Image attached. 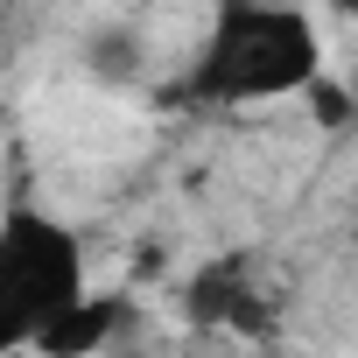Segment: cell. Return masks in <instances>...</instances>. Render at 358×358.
Masks as SVG:
<instances>
[{"instance_id":"5b68a950","label":"cell","mask_w":358,"mask_h":358,"mask_svg":"<svg viewBox=\"0 0 358 358\" xmlns=\"http://www.w3.org/2000/svg\"><path fill=\"white\" fill-rule=\"evenodd\" d=\"M232 302H253V295L239 288V267H218V274H204V281L190 288V309H197V316H225Z\"/></svg>"},{"instance_id":"6da1fadb","label":"cell","mask_w":358,"mask_h":358,"mask_svg":"<svg viewBox=\"0 0 358 358\" xmlns=\"http://www.w3.org/2000/svg\"><path fill=\"white\" fill-rule=\"evenodd\" d=\"M323 71V36L288 0H232L211 22V43L197 57V92L225 106H267L309 92Z\"/></svg>"},{"instance_id":"277c9868","label":"cell","mask_w":358,"mask_h":358,"mask_svg":"<svg viewBox=\"0 0 358 358\" xmlns=\"http://www.w3.org/2000/svg\"><path fill=\"white\" fill-rule=\"evenodd\" d=\"M78 64L99 85H141L148 78V36L134 22H92L85 43H78Z\"/></svg>"},{"instance_id":"3957f363","label":"cell","mask_w":358,"mask_h":358,"mask_svg":"<svg viewBox=\"0 0 358 358\" xmlns=\"http://www.w3.org/2000/svg\"><path fill=\"white\" fill-rule=\"evenodd\" d=\"M120 323H127V302L120 295H78L43 337H36V351H50V358H85V351H99V344H113L120 337Z\"/></svg>"},{"instance_id":"7a4b0ae2","label":"cell","mask_w":358,"mask_h":358,"mask_svg":"<svg viewBox=\"0 0 358 358\" xmlns=\"http://www.w3.org/2000/svg\"><path fill=\"white\" fill-rule=\"evenodd\" d=\"M92 288L85 246L64 218L15 204L0 211V351H36V337Z\"/></svg>"}]
</instances>
